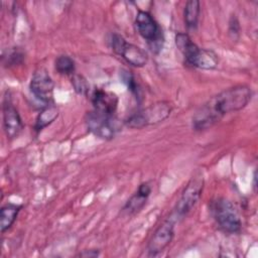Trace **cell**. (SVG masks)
<instances>
[{
  "label": "cell",
  "mask_w": 258,
  "mask_h": 258,
  "mask_svg": "<svg viewBox=\"0 0 258 258\" xmlns=\"http://www.w3.org/2000/svg\"><path fill=\"white\" fill-rule=\"evenodd\" d=\"M86 124L94 135L106 140L112 139L117 131L116 121L113 116L105 115L95 110L87 113Z\"/></svg>",
  "instance_id": "obj_7"
},
{
  "label": "cell",
  "mask_w": 258,
  "mask_h": 258,
  "mask_svg": "<svg viewBox=\"0 0 258 258\" xmlns=\"http://www.w3.org/2000/svg\"><path fill=\"white\" fill-rule=\"evenodd\" d=\"M55 69L62 75H74L75 61L69 55H59L55 59Z\"/></svg>",
  "instance_id": "obj_17"
},
{
  "label": "cell",
  "mask_w": 258,
  "mask_h": 258,
  "mask_svg": "<svg viewBox=\"0 0 258 258\" xmlns=\"http://www.w3.org/2000/svg\"><path fill=\"white\" fill-rule=\"evenodd\" d=\"M91 100L94 106V110L99 113L113 116L117 109L118 98L113 92L96 89L92 94Z\"/></svg>",
  "instance_id": "obj_12"
},
{
  "label": "cell",
  "mask_w": 258,
  "mask_h": 258,
  "mask_svg": "<svg viewBox=\"0 0 258 258\" xmlns=\"http://www.w3.org/2000/svg\"><path fill=\"white\" fill-rule=\"evenodd\" d=\"M21 209V206L15 204H6L1 208L0 211V228L1 232L4 233L8 230L17 218V215Z\"/></svg>",
  "instance_id": "obj_14"
},
{
  "label": "cell",
  "mask_w": 258,
  "mask_h": 258,
  "mask_svg": "<svg viewBox=\"0 0 258 258\" xmlns=\"http://www.w3.org/2000/svg\"><path fill=\"white\" fill-rule=\"evenodd\" d=\"M135 25L139 34L150 43L152 49L155 48L160 40L161 31L151 14L147 11L139 10L135 18Z\"/></svg>",
  "instance_id": "obj_9"
},
{
  "label": "cell",
  "mask_w": 258,
  "mask_h": 258,
  "mask_svg": "<svg viewBox=\"0 0 258 258\" xmlns=\"http://www.w3.org/2000/svg\"><path fill=\"white\" fill-rule=\"evenodd\" d=\"M172 106L167 101H159L129 116L125 124L130 128H143L165 120L171 113Z\"/></svg>",
  "instance_id": "obj_3"
},
{
  "label": "cell",
  "mask_w": 258,
  "mask_h": 258,
  "mask_svg": "<svg viewBox=\"0 0 258 258\" xmlns=\"http://www.w3.org/2000/svg\"><path fill=\"white\" fill-rule=\"evenodd\" d=\"M53 89V81L44 69H39L33 74L30 82V90L38 100L49 103L52 100Z\"/></svg>",
  "instance_id": "obj_10"
},
{
  "label": "cell",
  "mask_w": 258,
  "mask_h": 258,
  "mask_svg": "<svg viewBox=\"0 0 258 258\" xmlns=\"http://www.w3.org/2000/svg\"><path fill=\"white\" fill-rule=\"evenodd\" d=\"M111 46L117 54L132 67L142 68L147 63L148 56L146 52L139 46L127 42L120 34L115 33L112 35Z\"/></svg>",
  "instance_id": "obj_5"
},
{
  "label": "cell",
  "mask_w": 258,
  "mask_h": 258,
  "mask_svg": "<svg viewBox=\"0 0 258 258\" xmlns=\"http://www.w3.org/2000/svg\"><path fill=\"white\" fill-rule=\"evenodd\" d=\"M174 235V221L168 219L164 221L152 235L148 246L149 256H155L162 252L171 242Z\"/></svg>",
  "instance_id": "obj_8"
},
{
  "label": "cell",
  "mask_w": 258,
  "mask_h": 258,
  "mask_svg": "<svg viewBox=\"0 0 258 258\" xmlns=\"http://www.w3.org/2000/svg\"><path fill=\"white\" fill-rule=\"evenodd\" d=\"M211 212L219 227L227 233H238L241 230V220L234 205L225 198L212 202Z\"/></svg>",
  "instance_id": "obj_4"
},
{
  "label": "cell",
  "mask_w": 258,
  "mask_h": 258,
  "mask_svg": "<svg viewBox=\"0 0 258 258\" xmlns=\"http://www.w3.org/2000/svg\"><path fill=\"white\" fill-rule=\"evenodd\" d=\"M72 85H73L75 91L81 95H86L90 89V86H89L87 80L81 75H73Z\"/></svg>",
  "instance_id": "obj_18"
},
{
  "label": "cell",
  "mask_w": 258,
  "mask_h": 258,
  "mask_svg": "<svg viewBox=\"0 0 258 258\" xmlns=\"http://www.w3.org/2000/svg\"><path fill=\"white\" fill-rule=\"evenodd\" d=\"M99 255V251L97 250H84L82 253L79 254L81 257H97Z\"/></svg>",
  "instance_id": "obj_20"
},
{
  "label": "cell",
  "mask_w": 258,
  "mask_h": 258,
  "mask_svg": "<svg viewBox=\"0 0 258 258\" xmlns=\"http://www.w3.org/2000/svg\"><path fill=\"white\" fill-rule=\"evenodd\" d=\"M229 33L233 39H236L240 33V25L239 21L235 16H232L229 22Z\"/></svg>",
  "instance_id": "obj_19"
},
{
  "label": "cell",
  "mask_w": 258,
  "mask_h": 258,
  "mask_svg": "<svg viewBox=\"0 0 258 258\" xmlns=\"http://www.w3.org/2000/svg\"><path fill=\"white\" fill-rule=\"evenodd\" d=\"M252 90L245 85L226 89L208 100L195 114L192 126L206 130L218 123L225 115L245 108L252 98Z\"/></svg>",
  "instance_id": "obj_1"
},
{
  "label": "cell",
  "mask_w": 258,
  "mask_h": 258,
  "mask_svg": "<svg viewBox=\"0 0 258 258\" xmlns=\"http://www.w3.org/2000/svg\"><path fill=\"white\" fill-rule=\"evenodd\" d=\"M175 44L189 66L203 70L217 68L219 62L218 55L213 50L199 47L186 33H177L175 35Z\"/></svg>",
  "instance_id": "obj_2"
},
{
  "label": "cell",
  "mask_w": 258,
  "mask_h": 258,
  "mask_svg": "<svg viewBox=\"0 0 258 258\" xmlns=\"http://www.w3.org/2000/svg\"><path fill=\"white\" fill-rule=\"evenodd\" d=\"M58 116V109L53 105H47L37 116L35 122V130L40 131L50 123H52Z\"/></svg>",
  "instance_id": "obj_15"
},
{
  "label": "cell",
  "mask_w": 258,
  "mask_h": 258,
  "mask_svg": "<svg viewBox=\"0 0 258 258\" xmlns=\"http://www.w3.org/2000/svg\"><path fill=\"white\" fill-rule=\"evenodd\" d=\"M204 187V177L201 172L196 173L186 184L181 197L176 205L175 217L182 218L198 203Z\"/></svg>",
  "instance_id": "obj_6"
},
{
  "label": "cell",
  "mask_w": 258,
  "mask_h": 258,
  "mask_svg": "<svg viewBox=\"0 0 258 258\" xmlns=\"http://www.w3.org/2000/svg\"><path fill=\"white\" fill-rule=\"evenodd\" d=\"M3 127L5 134L9 139L17 137L23 129L20 115L8 97L5 98L3 103Z\"/></svg>",
  "instance_id": "obj_11"
},
{
  "label": "cell",
  "mask_w": 258,
  "mask_h": 258,
  "mask_svg": "<svg viewBox=\"0 0 258 258\" xmlns=\"http://www.w3.org/2000/svg\"><path fill=\"white\" fill-rule=\"evenodd\" d=\"M200 2L198 0H190L187 1L184 6L183 16L184 22L188 28H196L199 21L200 15Z\"/></svg>",
  "instance_id": "obj_16"
},
{
  "label": "cell",
  "mask_w": 258,
  "mask_h": 258,
  "mask_svg": "<svg viewBox=\"0 0 258 258\" xmlns=\"http://www.w3.org/2000/svg\"><path fill=\"white\" fill-rule=\"evenodd\" d=\"M151 194V186L148 182H143L139 185L137 191L128 200L126 205L124 206V212L129 215L135 214L140 211L145 205L147 198Z\"/></svg>",
  "instance_id": "obj_13"
}]
</instances>
